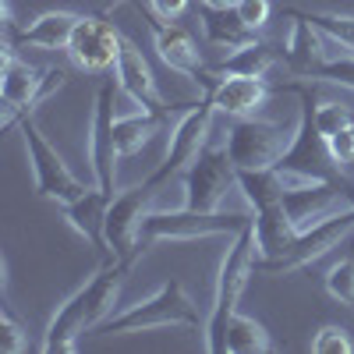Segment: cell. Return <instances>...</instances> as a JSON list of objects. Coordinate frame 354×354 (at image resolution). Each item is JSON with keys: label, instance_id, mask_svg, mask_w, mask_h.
Listing matches in <instances>:
<instances>
[{"label": "cell", "instance_id": "1", "mask_svg": "<svg viewBox=\"0 0 354 354\" xmlns=\"http://www.w3.org/2000/svg\"><path fill=\"white\" fill-rule=\"evenodd\" d=\"M145 252H149V245L138 241L124 255H110V262H103L82 287H75L68 298L53 308L46 330H43V340H39V351L43 354H71L85 333H96L113 315V305H117L121 287H124V277L135 270V262Z\"/></svg>", "mask_w": 354, "mask_h": 354}, {"label": "cell", "instance_id": "2", "mask_svg": "<svg viewBox=\"0 0 354 354\" xmlns=\"http://www.w3.org/2000/svg\"><path fill=\"white\" fill-rule=\"evenodd\" d=\"M163 326H185V330H202L205 319L198 315L192 294L185 290L181 280H163L149 298H142L121 312H113L103 326L96 330L100 337H131V333H149Z\"/></svg>", "mask_w": 354, "mask_h": 354}, {"label": "cell", "instance_id": "3", "mask_svg": "<svg viewBox=\"0 0 354 354\" xmlns=\"http://www.w3.org/2000/svg\"><path fill=\"white\" fill-rule=\"evenodd\" d=\"M252 273H255V230L248 223L245 230L234 234V241L227 245V252L220 259L213 305H209V315H205V326H202V344H205L209 354H223L227 322H230L234 312H238V301H241Z\"/></svg>", "mask_w": 354, "mask_h": 354}, {"label": "cell", "instance_id": "4", "mask_svg": "<svg viewBox=\"0 0 354 354\" xmlns=\"http://www.w3.org/2000/svg\"><path fill=\"white\" fill-rule=\"evenodd\" d=\"M234 192H238V170L227 156V131L213 128L209 142L181 170V202L195 213H223Z\"/></svg>", "mask_w": 354, "mask_h": 354}, {"label": "cell", "instance_id": "5", "mask_svg": "<svg viewBox=\"0 0 354 354\" xmlns=\"http://www.w3.org/2000/svg\"><path fill=\"white\" fill-rule=\"evenodd\" d=\"M68 85V71L61 68H32L21 61L15 43H11V28H4V71H0V103H4V117L0 124L15 128L21 117H32L57 88Z\"/></svg>", "mask_w": 354, "mask_h": 354}, {"label": "cell", "instance_id": "6", "mask_svg": "<svg viewBox=\"0 0 354 354\" xmlns=\"http://www.w3.org/2000/svg\"><path fill=\"white\" fill-rule=\"evenodd\" d=\"M18 131H21L25 160H28V170H32V185H36V195L39 198L64 205V202L78 198L88 188L82 177L68 167V160L53 149V142L43 135V128L36 124V117H21Z\"/></svg>", "mask_w": 354, "mask_h": 354}, {"label": "cell", "instance_id": "7", "mask_svg": "<svg viewBox=\"0 0 354 354\" xmlns=\"http://www.w3.org/2000/svg\"><path fill=\"white\" fill-rule=\"evenodd\" d=\"M294 128L266 117H238L227 124V156L234 170H273L294 142Z\"/></svg>", "mask_w": 354, "mask_h": 354}, {"label": "cell", "instance_id": "8", "mask_svg": "<svg viewBox=\"0 0 354 354\" xmlns=\"http://www.w3.org/2000/svg\"><path fill=\"white\" fill-rule=\"evenodd\" d=\"M170 181V177L156 167L142 185H131L124 192H117L106 202V213H103V252L106 255H124L138 245V230L142 220L149 216L153 202L160 195V188Z\"/></svg>", "mask_w": 354, "mask_h": 354}, {"label": "cell", "instance_id": "9", "mask_svg": "<svg viewBox=\"0 0 354 354\" xmlns=\"http://www.w3.org/2000/svg\"><path fill=\"white\" fill-rule=\"evenodd\" d=\"M252 223V209L241 213H195V209H156L142 220L138 241H202L220 238V234H238Z\"/></svg>", "mask_w": 354, "mask_h": 354}, {"label": "cell", "instance_id": "10", "mask_svg": "<svg viewBox=\"0 0 354 354\" xmlns=\"http://www.w3.org/2000/svg\"><path fill=\"white\" fill-rule=\"evenodd\" d=\"M351 230H354V213L333 216V220L319 223V227H308L301 234H294V241L283 255H277L270 262H255V273H262V277H290V273L305 270V266L319 262L322 255H330L340 241L351 238Z\"/></svg>", "mask_w": 354, "mask_h": 354}, {"label": "cell", "instance_id": "11", "mask_svg": "<svg viewBox=\"0 0 354 354\" xmlns=\"http://www.w3.org/2000/svg\"><path fill=\"white\" fill-rule=\"evenodd\" d=\"M113 93H117V82L100 85L96 103H93V117H88V138H85V149H88V167H93V185L103 188L113 198V185H117V145H113V121H117V110H113Z\"/></svg>", "mask_w": 354, "mask_h": 354}, {"label": "cell", "instance_id": "12", "mask_svg": "<svg viewBox=\"0 0 354 354\" xmlns=\"http://www.w3.org/2000/svg\"><path fill=\"white\" fill-rule=\"evenodd\" d=\"M121 46H124V36L117 25H110L100 15H82L64 53L71 57V64L78 71L103 75V71H113L117 57H121Z\"/></svg>", "mask_w": 354, "mask_h": 354}, {"label": "cell", "instance_id": "13", "mask_svg": "<svg viewBox=\"0 0 354 354\" xmlns=\"http://www.w3.org/2000/svg\"><path fill=\"white\" fill-rule=\"evenodd\" d=\"M113 82L135 106L153 110V113H167V100L156 85V75L131 39H124V46H121V57H117V64H113Z\"/></svg>", "mask_w": 354, "mask_h": 354}, {"label": "cell", "instance_id": "14", "mask_svg": "<svg viewBox=\"0 0 354 354\" xmlns=\"http://www.w3.org/2000/svg\"><path fill=\"white\" fill-rule=\"evenodd\" d=\"M153 50L160 53V61L170 71L185 75L188 82H195V85L209 82L205 78V64H202V50H198L195 36L188 32L185 25H174V21L160 25V21H153Z\"/></svg>", "mask_w": 354, "mask_h": 354}, {"label": "cell", "instance_id": "15", "mask_svg": "<svg viewBox=\"0 0 354 354\" xmlns=\"http://www.w3.org/2000/svg\"><path fill=\"white\" fill-rule=\"evenodd\" d=\"M209 96H213L216 113H227L230 121H238V117H259L266 100L273 96V82L270 78H241V75H234V78L213 82Z\"/></svg>", "mask_w": 354, "mask_h": 354}, {"label": "cell", "instance_id": "16", "mask_svg": "<svg viewBox=\"0 0 354 354\" xmlns=\"http://www.w3.org/2000/svg\"><path fill=\"white\" fill-rule=\"evenodd\" d=\"M326 32L305 15V11H290V32L283 39V61L294 78H305L322 57H326Z\"/></svg>", "mask_w": 354, "mask_h": 354}, {"label": "cell", "instance_id": "17", "mask_svg": "<svg viewBox=\"0 0 354 354\" xmlns=\"http://www.w3.org/2000/svg\"><path fill=\"white\" fill-rule=\"evenodd\" d=\"M106 202H110V195L93 185V188H85L78 198L61 205L64 223L78 234V238H85L88 245H96V248H103V213H106Z\"/></svg>", "mask_w": 354, "mask_h": 354}, {"label": "cell", "instance_id": "18", "mask_svg": "<svg viewBox=\"0 0 354 354\" xmlns=\"http://www.w3.org/2000/svg\"><path fill=\"white\" fill-rule=\"evenodd\" d=\"M167 121V113H153V110H128V113H117V121H113V145H117V156L128 160L135 153H142L145 145H149L160 128Z\"/></svg>", "mask_w": 354, "mask_h": 354}, {"label": "cell", "instance_id": "19", "mask_svg": "<svg viewBox=\"0 0 354 354\" xmlns=\"http://www.w3.org/2000/svg\"><path fill=\"white\" fill-rule=\"evenodd\" d=\"M78 18H82V15H75V11H43V15H36L28 25H21L15 36H18L21 46H36V50H68Z\"/></svg>", "mask_w": 354, "mask_h": 354}, {"label": "cell", "instance_id": "20", "mask_svg": "<svg viewBox=\"0 0 354 354\" xmlns=\"http://www.w3.org/2000/svg\"><path fill=\"white\" fill-rule=\"evenodd\" d=\"M273 64H277L273 46L266 43V39H259L252 46H241V50L227 53V61H220L216 68H205V78H209V82L234 78V75H241V78H266Z\"/></svg>", "mask_w": 354, "mask_h": 354}, {"label": "cell", "instance_id": "21", "mask_svg": "<svg viewBox=\"0 0 354 354\" xmlns=\"http://www.w3.org/2000/svg\"><path fill=\"white\" fill-rule=\"evenodd\" d=\"M198 21H202V32L205 39H209L216 50H241V46H252L259 43V32H252V28L234 15V11H209L202 8L198 11Z\"/></svg>", "mask_w": 354, "mask_h": 354}, {"label": "cell", "instance_id": "22", "mask_svg": "<svg viewBox=\"0 0 354 354\" xmlns=\"http://www.w3.org/2000/svg\"><path fill=\"white\" fill-rule=\"evenodd\" d=\"M266 351H273L270 330L259 319L234 312L227 322V333H223V354H266Z\"/></svg>", "mask_w": 354, "mask_h": 354}, {"label": "cell", "instance_id": "23", "mask_svg": "<svg viewBox=\"0 0 354 354\" xmlns=\"http://www.w3.org/2000/svg\"><path fill=\"white\" fill-rule=\"evenodd\" d=\"M305 78L308 82H326V85H344L354 93V50L340 46V53H326Z\"/></svg>", "mask_w": 354, "mask_h": 354}, {"label": "cell", "instance_id": "24", "mask_svg": "<svg viewBox=\"0 0 354 354\" xmlns=\"http://www.w3.org/2000/svg\"><path fill=\"white\" fill-rule=\"evenodd\" d=\"M312 121H315L319 138L326 142V138H333L337 131H344V128H351V124H354V113H351V106H347V103L322 100V103H312Z\"/></svg>", "mask_w": 354, "mask_h": 354}, {"label": "cell", "instance_id": "25", "mask_svg": "<svg viewBox=\"0 0 354 354\" xmlns=\"http://www.w3.org/2000/svg\"><path fill=\"white\" fill-rule=\"evenodd\" d=\"M322 283H326V294H330L333 301L354 308V259L333 262L330 270H326V277H322Z\"/></svg>", "mask_w": 354, "mask_h": 354}, {"label": "cell", "instance_id": "26", "mask_svg": "<svg viewBox=\"0 0 354 354\" xmlns=\"http://www.w3.org/2000/svg\"><path fill=\"white\" fill-rule=\"evenodd\" d=\"M305 15H308L337 46L354 50V15H340V11H305Z\"/></svg>", "mask_w": 354, "mask_h": 354}, {"label": "cell", "instance_id": "27", "mask_svg": "<svg viewBox=\"0 0 354 354\" xmlns=\"http://www.w3.org/2000/svg\"><path fill=\"white\" fill-rule=\"evenodd\" d=\"M326 160L340 177H354V124L326 138Z\"/></svg>", "mask_w": 354, "mask_h": 354}, {"label": "cell", "instance_id": "28", "mask_svg": "<svg viewBox=\"0 0 354 354\" xmlns=\"http://www.w3.org/2000/svg\"><path fill=\"white\" fill-rule=\"evenodd\" d=\"M0 351H4V354L28 351V333H25L21 322L11 315V308H4V315H0Z\"/></svg>", "mask_w": 354, "mask_h": 354}, {"label": "cell", "instance_id": "29", "mask_svg": "<svg viewBox=\"0 0 354 354\" xmlns=\"http://www.w3.org/2000/svg\"><path fill=\"white\" fill-rule=\"evenodd\" d=\"M312 351H315V354H351L354 344H351L347 330H340V326H322V330L312 337Z\"/></svg>", "mask_w": 354, "mask_h": 354}, {"label": "cell", "instance_id": "30", "mask_svg": "<svg viewBox=\"0 0 354 354\" xmlns=\"http://www.w3.org/2000/svg\"><path fill=\"white\" fill-rule=\"evenodd\" d=\"M234 15H238L252 32H262L266 25H270V15H273V4L270 0H238V8H234Z\"/></svg>", "mask_w": 354, "mask_h": 354}, {"label": "cell", "instance_id": "31", "mask_svg": "<svg viewBox=\"0 0 354 354\" xmlns=\"http://www.w3.org/2000/svg\"><path fill=\"white\" fill-rule=\"evenodd\" d=\"M149 8L160 21H177L188 11V0H149Z\"/></svg>", "mask_w": 354, "mask_h": 354}, {"label": "cell", "instance_id": "32", "mask_svg": "<svg viewBox=\"0 0 354 354\" xmlns=\"http://www.w3.org/2000/svg\"><path fill=\"white\" fill-rule=\"evenodd\" d=\"M202 8H209V11H234V8H238V0H202Z\"/></svg>", "mask_w": 354, "mask_h": 354}, {"label": "cell", "instance_id": "33", "mask_svg": "<svg viewBox=\"0 0 354 354\" xmlns=\"http://www.w3.org/2000/svg\"><path fill=\"white\" fill-rule=\"evenodd\" d=\"M340 185L347 188V195H351V202H354V181H347V177H340Z\"/></svg>", "mask_w": 354, "mask_h": 354}, {"label": "cell", "instance_id": "34", "mask_svg": "<svg viewBox=\"0 0 354 354\" xmlns=\"http://www.w3.org/2000/svg\"><path fill=\"white\" fill-rule=\"evenodd\" d=\"M347 181H354V177H347Z\"/></svg>", "mask_w": 354, "mask_h": 354}]
</instances>
